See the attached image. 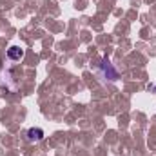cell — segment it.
I'll list each match as a JSON object with an SVG mask.
<instances>
[{
  "instance_id": "cell-1",
  "label": "cell",
  "mask_w": 156,
  "mask_h": 156,
  "mask_svg": "<svg viewBox=\"0 0 156 156\" xmlns=\"http://www.w3.org/2000/svg\"><path fill=\"white\" fill-rule=\"evenodd\" d=\"M27 138L31 140V142H38L44 138V131L42 129H29L27 131Z\"/></svg>"
},
{
  "instance_id": "cell-2",
  "label": "cell",
  "mask_w": 156,
  "mask_h": 156,
  "mask_svg": "<svg viewBox=\"0 0 156 156\" xmlns=\"http://www.w3.org/2000/svg\"><path fill=\"white\" fill-rule=\"evenodd\" d=\"M7 56L13 58V60H20V58L24 56V51H22L20 47H11V49L7 51Z\"/></svg>"
}]
</instances>
